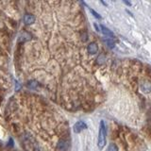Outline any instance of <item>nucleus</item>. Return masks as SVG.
Returning <instances> with one entry per match:
<instances>
[{
  "instance_id": "1",
  "label": "nucleus",
  "mask_w": 151,
  "mask_h": 151,
  "mask_svg": "<svg viewBox=\"0 0 151 151\" xmlns=\"http://www.w3.org/2000/svg\"><path fill=\"white\" fill-rule=\"evenodd\" d=\"M107 140V129L104 121L100 122V127H99V132H98V140H97V145L99 148H103L106 145Z\"/></svg>"
},
{
  "instance_id": "2",
  "label": "nucleus",
  "mask_w": 151,
  "mask_h": 151,
  "mask_svg": "<svg viewBox=\"0 0 151 151\" xmlns=\"http://www.w3.org/2000/svg\"><path fill=\"white\" fill-rule=\"evenodd\" d=\"M86 129H87V125H86V123H84L83 121L77 122L73 127V130L75 133H79V132H81L82 130Z\"/></svg>"
},
{
  "instance_id": "3",
  "label": "nucleus",
  "mask_w": 151,
  "mask_h": 151,
  "mask_svg": "<svg viewBox=\"0 0 151 151\" xmlns=\"http://www.w3.org/2000/svg\"><path fill=\"white\" fill-rule=\"evenodd\" d=\"M87 50H88V53L94 55L98 52V46L96 42H91V44H89V45L87 46Z\"/></svg>"
},
{
  "instance_id": "4",
  "label": "nucleus",
  "mask_w": 151,
  "mask_h": 151,
  "mask_svg": "<svg viewBox=\"0 0 151 151\" xmlns=\"http://www.w3.org/2000/svg\"><path fill=\"white\" fill-rule=\"evenodd\" d=\"M24 22H25L26 25H31L35 22V16L32 15V14H26L24 16Z\"/></svg>"
},
{
  "instance_id": "5",
  "label": "nucleus",
  "mask_w": 151,
  "mask_h": 151,
  "mask_svg": "<svg viewBox=\"0 0 151 151\" xmlns=\"http://www.w3.org/2000/svg\"><path fill=\"white\" fill-rule=\"evenodd\" d=\"M67 147H68V145L64 140L59 141L58 145H57V149H58L59 151H66Z\"/></svg>"
},
{
  "instance_id": "6",
  "label": "nucleus",
  "mask_w": 151,
  "mask_h": 151,
  "mask_svg": "<svg viewBox=\"0 0 151 151\" xmlns=\"http://www.w3.org/2000/svg\"><path fill=\"white\" fill-rule=\"evenodd\" d=\"M101 32L103 33L104 35L106 36H109V37H114V34H113V32L111 30L109 29L108 27H104V26H101Z\"/></svg>"
},
{
  "instance_id": "7",
  "label": "nucleus",
  "mask_w": 151,
  "mask_h": 151,
  "mask_svg": "<svg viewBox=\"0 0 151 151\" xmlns=\"http://www.w3.org/2000/svg\"><path fill=\"white\" fill-rule=\"evenodd\" d=\"M141 89H142V92L148 93L150 91V84L148 82H145V83H144V87H141Z\"/></svg>"
},
{
  "instance_id": "8",
  "label": "nucleus",
  "mask_w": 151,
  "mask_h": 151,
  "mask_svg": "<svg viewBox=\"0 0 151 151\" xmlns=\"http://www.w3.org/2000/svg\"><path fill=\"white\" fill-rule=\"evenodd\" d=\"M96 63H98V64H103L104 63H105V60H106V57L104 56L103 54H100L98 56V58L96 59Z\"/></svg>"
},
{
  "instance_id": "9",
  "label": "nucleus",
  "mask_w": 151,
  "mask_h": 151,
  "mask_svg": "<svg viewBox=\"0 0 151 151\" xmlns=\"http://www.w3.org/2000/svg\"><path fill=\"white\" fill-rule=\"evenodd\" d=\"M37 86H38V83L36 81H34V80H31V81L27 83V87L30 89H36Z\"/></svg>"
},
{
  "instance_id": "10",
  "label": "nucleus",
  "mask_w": 151,
  "mask_h": 151,
  "mask_svg": "<svg viewBox=\"0 0 151 151\" xmlns=\"http://www.w3.org/2000/svg\"><path fill=\"white\" fill-rule=\"evenodd\" d=\"M108 151H118V146L115 144H111L108 147Z\"/></svg>"
},
{
  "instance_id": "11",
  "label": "nucleus",
  "mask_w": 151,
  "mask_h": 151,
  "mask_svg": "<svg viewBox=\"0 0 151 151\" xmlns=\"http://www.w3.org/2000/svg\"><path fill=\"white\" fill-rule=\"evenodd\" d=\"M90 12H91L92 14H93V15L94 16V17H96V18H97V19H101V16H100V14H99V13H97L96 11H93V9H90Z\"/></svg>"
},
{
  "instance_id": "12",
  "label": "nucleus",
  "mask_w": 151,
  "mask_h": 151,
  "mask_svg": "<svg viewBox=\"0 0 151 151\" xmlns=\"http://www.w3.org/2000/svg\"><path fill=\"white\" fill-rule=\"evenodd\" d=\"M106 42L108 46L110 47V48H113L114 47V42H113V41H110V40H106Z\"/></svg>"
},
{
  "instance_id": "13",
  "label": "nucleus",
  "mask_w": 151,
  "mask_h": 151,
  "mask_svg": "<svg viewBox=\"0 0 151 151\" xmlns=\"http://www.w3.org/2000/svg\"><path fill=\"white\" fill-rule=\"evenodd\" d=\"M93 27H94V28H96V30L97 32H101V26L100 25H97L96 23H94L93 24Z\"/></svg>"
},
{
  "instance_id": "14",
  "label": "nucleus",
  "mask_w": 151,
  "mask_h": 151,
  "mask_svg": "<svg viewBox=\"0 0 151 151\" xmlns=\"http://www.w3.org/2000/svg\"><path fill=\"white\" fill-rule=\"evenodd\" d=\"M19 89H20V84H19V82L16 80V81H15V90H16V91H18Z\"/></svg>"
},
{
  "instance_id": "15",
  "label": "nucleus",
  "mask_w": 151,
  "mask_h": 151,
  "mask_svg": "<svg viewBox=\"0 0 151 151\" xmlns=\"http://www.w3.org/2000/svg\"><path fill=\"white\" fill-rule=\"evenodd\" d=\"M9 146H11V147H12V146H13V140L11 138V139H9V145H8Z\"/></svg>"
},
{
  "instance_id": "16",
  "label": "nucleus",
  "mask_w": 151,
  "mask_h": 151,
  "mask_svg": "<svg viewBox=\"0 0 151 151\" xmlns=\"http://www.w3.org/2000/svg\"><path fill=\"white\" fill-rule=\"evenodd\" d=\"M124 3H125V4H127V6H131V3H130V2H127V1H124Z\"/></svg>"
}]
</instances>
